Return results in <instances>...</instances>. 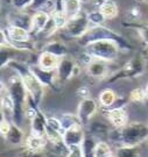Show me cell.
I'll use <instances>...</instances> for the list:
<instances>
[{
  "label": "cell",
  "mask_w": 148,
  "mask_h": 157,
  "mask_svg": "<svg viewBox=\"0 0 148 157\" xmlns=\"http://www.w3.org/2000/svg\"><path fill=\"white\" fill-rule=\"evenodd\" d=\"M85 127H83L82 124H77V126H74L71 128L64 130V133H63V142L68 148L82 146L84 140H85Z\"/></svg>",
  "instance_id": "11"
},
{
  "label": "cell",
  "mask_w": 148,
  "mask_h": 157,
  "mask_svg": "<svg viewBox=\"0 0 148 157\" xmlns=\"http://www.w3.org/2000/svg\"><path fill=\"white\" fill-rule=\"evenodd\" d=\"M0 102H1V115H4L10 120L13 119L14 113V102L11 97V93L6 86V83L1 82V90H0Z\"/></svg>",
  "instance_id": "15"
},
{
  "label": "cell",
  "mask_w": 148,
  "mask_h": 157,
  "mask_svg": "<svg viewBox=\"0 0 148 157\" xmlns=\"http://www.w3.org/2000/svg\"><path fill=\"white\" fill-rule=\"evenodd\" d=\"M86 13H88V19L91 23V26H100V25H104V22L106 21L105 17L98 10L86 12Z\"/></svg>",
  "instance_id": "34"
},
{
  "label": "cell",
  "mask_w": 148,
  "mask_h": 157,
  "mask_svg": "<svg viewBox=\"0 0 148 157\" xmlns=\"http://www.w3.org/2000/svg\"><path fill=\"white\" fill-rule=\"evenodd\" d=\"M111 157H114V155H113V156H111Z\"/></svg>",
  "instance_id": "45"
},
{
  "label": "cell",
  "mask_w": 148,
  "mask_h": 157,
  "mask_svg": "<svg viewBox=\"0 0 148 157\" xmlns=\"http://www.w3.org/2000/svg\"><path fill=\"white\" fill-rule=\"evenodd\" d=\"M67 157H84L82 147L80 146L70 147V148H69V154Z\"/></svg>",
  "instance_id": "38"
},
{
  "label": "cell",
  "mask_w": 148,
  "mask_h": 157,
  "mask_svg": "<svg viewBox=\"0 0 148 157\" xmlns=\"http://www.w3.org/2000/svg\"><path fill=\"white\" fill-rule=\"evenodd\" d=\"M89 129L90 134H92L93 136H103V135H106L108 137V134L112 129L110 128V126L106 124H103V122H99V121H95V122H90L89 126L86 127Z\"/></svg>",
  "instance_id": "27"
},
{
  "label": "cell",
  "mask_w": 148,
  "mask_h": 157,
  "mask_svg": "<svg viewBox=\"0 0 148 157\" xmlns=\"http://www.w3.org/2000/svg\"><path fill=\"white\" fill-rule=\"evenodd\" d=\"M30 157H45V156H43V152H35V154H32Z\"/></svg>",
  "instance_id": "41"
},
{
  "label": "cell",
  "mask_w": 148,
  "mask_h": 157,
  "mask_svg": "<svg viewBox=\"0 0 148 157\" xmlns=\"http://www.w3.org/2000/svg\"><path fill=\"white\" fill-rule=\"evenodd\" d=\"M26 139H27V136L25 135L22 127H20V126H18V124H15L13 122L10 133L7 134V136H6L4 140L8 144H11L12 147H21V146H25Z\"/></svg>",
  "instance_id": "19"
},
{
  "label": "cell",
  "mask_w": 148,
  "mask_h": 157,
  "mask_svg": "<svg viewBox=\"0 0 148 157\" xmlns=\"http://www.w3.org/2000/svg\"><path fill=\"white\" fill-rule=\"evenodd\" d=\"M113 150L111 144L106 141L98 140L93 150V157H111L113 156Z\"/></svg>",
  "instance_id": "26"
},
{
  "label": "cell",
  "mask_w": 148,
  "mask_h": 157,
  "mask_svg": "<svg viewBox=\"0 0 148 157\" xmlns=\"http://www.w3.org/2000/svg\"><path fill=\"white\" fill-rule=\"evenodd\" d=\"M47 124H48L50 128L64 133V129H63V127H62V122H61L60 118H55V117H47Z\"/></svg>",
  "instance_id": "37"
},
{
  "label": "cell",
  "mask_w": 148,
  "mask_h": 157,
  "mask_svg": "<svg viewBox=\"0 0 148 157\" xmlns=\"http://www.w3.org/2000/svg\"><path fill=\"white\" fill-rule=\"evenodd\" d=\"M29 124H30V134L46 136L47 117L41 111L29 121Z\"/></svg>",
  "instance_id": "22"
},
{
  "label": "cell",
  "mask_w": 148,
  "mask_h": 157,
  "mask_svg": "<svg viewBox=\"0 0 148 157\" xmlns=\"http://www.w3.org/2000/svg\"><path fill=\"white\" fill-rule=\"evenodd\" d=\"M145 100H146V94H145V89L142 87H135L128 94V101L134 104H141Z\"/></svg>",
  "instance_id": "33"
},
{
  "label": "cell",
  "mask_w": 148,
  "mask_h": 157,
  "mask_svg": "<svg viewBox=\"0 0 148 157\" xmlns=\"http://www.w3.org/2000/svg\"><path fill=\"white\" fill-rule=\"evenodd\" d=\"M100 40L113 41L118 44V47L120 48V51H124V52H131L133 50V47H132L128 40L125 39L121 34L114 32L113 29L108 28L104 25L92 26L91 28L88 30V33L77 41H78V44L84 48L89 43L95 42V41H100Z\"/></svg>",
  "instance_id": "4"
},
{
  "label": "cell",
  "mask_w": 148,
  "mask_h": 157,
  "mask_svg": "<svg viewBox=\"0 0 148 157\" xmlns=\"http://www.w3.org/2000/svg\"><path fill=\"white\" fill-rule=\"evenodd\" d=\"M50 21V13L46 11H36L32 14V28L30 34L32 37H36L39 34L47 27Z\"/></svg>",
  "instance_id": "14"
},
{
  "label": "cell",
  "mask_w": 148,
  "mask_h": 157,
  "mask_svg": "<svg viewBox=\"0 0 148 157\" xmlns=\"http://www.w3.org/2000/svg\"><path fill=\"white\" fill-rule=\"evenodd\" d=\"M97 137L93 136L92 134H86L85 140L82 144V150L84 154V157H93V150H95V147L97 143Z\"/></svg>",
  "instance_id": "28"
},
{
  "label": "cell",
  "mask_w": 148,
  "mask_h": 157,
  "mask_svg": "<svg viewBox=\"0 0 148 157\" xmlns=\"http://www.w3.org/2000/svg\"><path fill=\"white\" fill-rule=\"evenodd\" d=\"M82 4L80 0H61V10L70 20L82 12Z\"/></svg>",
  "instance_id": "23"
},
{
  "label": "cell",
  "mask_w": 148,
  "mask_h": 157,
  "mask_svg": "<svg viewBox=\"0 0 148 157\" xmlns=\"http://www.w3.org/2000/svg\"><path fill=\"white\" fill-rule=\"evenodd\" d=\"M97 2V10L100 11L106 20H113L119 14L118 5L113 0H96Z\"/></svg>",
  "instance_id": "20"
},
{
  "label": "cell",
  "mask_w": 148,
  "mask_h": 157,
  "mask_svg": "<svg viewBox=\"0 0 148 157\" xmlns=\"http://www.w3.org/2000/svg\"><path fill=\"white\" fill-rule=\"evenodd\" d=\"M29 70L33 72L36 78L40 80L42 84L46 87H54L55 85H62L57 82V75L56 70H46L43 67H41L39 64H28Z\"/></svg>",
  "instance_id": "12"
},
{
  "label": "cell",
  "mask_w": 148,
  "mask_h": 157,
  "mask_svg": "<svg viewBox=\"0 0 148 157\" xmlns=\"http://www.w3.org/2000/svg\"><path fill=\"white\" fill-rule=\"evenodd\" d=\"M6 20H7L8 25L22 27V28L30 32V28H32V15L26 11L15 10V11L10 12L6 15Z\"/></svg>",
  "instance_id": "13"
},
{
  "label": "cell",
  "mask_w": 148,
  "mask_h": 157,
  "mask_svg": "<svg viewBox=\"0 0 148 157\" xmlns=\"http://www.w3.org/2000/svg\"><path fill=\"white\" fill-rule=\"evenodd\" d=\"M84 50L88 51L93 58L105 61V62H113L120 54V48L113 41L100 40L95 41L84 47Z\"/></svg>",
  "instance_id": "5"
},
{
  "label": "cell",
  "mask_w": 148,
  "mask_h": 157,
  "mask_svg": "<svg viewBox=\"0 0 148 157\" xmlns=\"http://www.w3.org/2000/svg\"><path fill=\"white\" fill-rule=\"evenodd\" d=\"M145 89V94H146V100H148V83L146 84V86L143 87Z\"/></svg>",
  "instance_id": "42"
},
{
  "label": "cell",
  "mask_w": 148,
  "mask_h": 157,
  "mask_svg": "<svg viewBox=\"0 0 148 157\" xmlns=\"http://www.w3.org/2000/svg\"><path fill=\"white\" fill-rule=\"evenodd\" d=\"M60 61H61V57L56 56L54 54H50L48 51L42 50L39 54V56H37V62H36V64H39L41 67H43L46 70H53V71H55L57 69V65H58Z\"/></svg>",
  "instance_id": "21"
},
{
  "label": "cell",
  "mask_w": 148,
  "mask_h": 157,
  "mask_svg": "<svg viewBox=\"0 0 148 157\" xmlns=\"http://www.w3.org/2000/svg\"><path fill=\"white\" fill-rule=\"evenodd\" d=\"M91 23L88 19V13L82 11L77 17H72L69 20L68 25L62 32L64 35H67L70 39L80 40L82 36H84L88 30L91 28Z\"/></svg>",
  "instance_id": "6"
},
{
  "label": "cell",
  "mask_w": 148,
  "mask_h": 157,
  "mask_svg": "<svg viewBox=\"0 0 148 157\" xmlns=\"http://www.w3.org/2000/svg\"><path fill=\"white\" fill-rule=\"evenodd\" d=\"M80 70V67L75 61V58H72L69 55L62 57L56 69L57 82L63 85L71 78H74L75 76H78Z\"/></svg>",
  "instance_id": "7"
},
{
  "label": "cell",
  "mask_w": 148,
  "mask_h": 157,
  "mask_svg": "<svg viewBox=\"0 0 148 157\" xmlns=\"http://www.w3.org/2000/svg\"><path fill=\"white\" fill-rule=\"evenodd\" d=\"M142 57H143V59L146 61V63H148V48L146 49V50H145V52H143Z\"/></svg>",
  "instance_id": "40"
},
{
  "label": "cell",
  "mask_w": 148,
  "mask_h": 157,
  "mask_svg": "<svg viewBox=\"0 0 148 157\" xmlns=\"http://www.w3.org/2000/svg\"><path fill=\"white\" fill-rule=\"evenodd\" d=\"M2 29L5 30L8 40L12 41V42H28V41L33 40L30 32L27 30V29L22 28V27L7 25V27Z\"/></svg>",
  "instance_id": "17"
},
{
  "label": "cell",
  "mask_w": 148,
  "mask_h": 157,
  "mask_svg": "<svg viewBox=\"0 0 148 157\" xmlns=\"http://www.w3.org/2000/svg\"><path fill=\"white\" fill-rule=\"evenodd\" d=\"M12 124H13V121L10 120L8 118H6L4 115H1V122H0V134H1V137L2 139H5L7 134L10 133V130H11V127H12Z\"/></svg>",
  "instance_id": "35"
},
{
  "label": "cell",
  "mask_w": 148,
  "mask_h": 157,
  "mask_svg": "<svg viewBox=\"0 0 148 157\" xmlns=\"http://www.w3.org/2000/svg\"><path fill=\"white\" fill-rule=\"evenodd\" d=\"M138 1H140V2H147L148 4V0H138Z\"/></svg>",
  "instance_id": "43"
},
{
  "label": "cell",
  "mask_w": 148,
  "mask_h": 157,
  "mask_svg": "<svg viewBox=\"0 0 148 157\" xmlns=\"http://www.w3.org/2000/svg\"><path fill=\"white\" fill-rule=\"evenodd\" d=\"M114 157H140V149L139 147H117Z\"/></svg>",
  "instance_id": "29"
},
{
  "label": "cell",
  "mask_w": 148,
  "mask_h": 157,
  "mask_svg": "<svg viewBox=\"0 0 148 157\" xmlns=\"http://www.w3.org/2000/svg\"><path fill=\"white\" fill-rule=\"evenodd\" d=\"M60 120L62 122V127L64 130L71 128L74 126H77V124H80V121L77 117V114H72V113H63Z\"/></svg>",
  "instance_id": "31"
},
{
  "label": "cell",
  "mask_w": 148,
  "mask_h": 157,
  "mask_svg": "<svg viewBox=\"0 0 148 157\" xmlns=\"http://www.w3.org/2000/svg\"><path fill=\"white\" fill-rule=\"evenodd\" d=\"M118 100V94L112 89H105L98 95V102L102 108H112Z\"/></svg>",
  "instance_id": "24"
},
{
  "label": "cell",
  "mask_w": 148,
  "mask_h": 157,
  "mask_svg": "<svg viewBox=\"0 0 148 157\" xmlns=\"http://www.w3.org/2000/svg\"><path fill=\"white\" fill-rule=\"evenodd\" d=\"M145 64H146V61L143 59V57H135L128 63H126L125 67H123L119 72L113 75V77L110 80L113 82V80H118V79L139 77L145 70Z\"/></svg>",
  "instance_id": "8"
},
{
  "label": "cell",
  "mask_w": 148,
  "mask_h": 157,
  "mask_svg": "<svg viewBox=\"0 0 148 157\" xmlns=\"http://www.w3.org/2000/svg\"><path fill=\"white\" fill-rule=\"evenodd\" d=\"M108 140L117 143V147H139L148 141V124L133 121L121 129L113 128L108 134Z\"/></svg>",
  "instance_id": "1"
},
{
  "label": "cell",
  "mask_w": 148,
  "mask_h": 157,
  "mask_svg": "<svg viewBox=\"0 0 148 157\" xmlns=\"http://www.w3.org/2000/svg\"><path fill=\"white\" fill-rule=\"evenodd\" d=\"M105 118L107 119L108 124L113 128L121 129L124 128L130 121L128 112L125 107H112V108H103Z\"/></svg>",
  "instance_id": "10"
},
{
  "label": "cell",
  "mask_w": 148,
  "mask_h": 157,
  "mask_svg": "<svg viewBox=\"0 0 148 157\" xmlns=\"http://www.w3.org/2000/svg\"><path fill=\"white\" fill-rule=\"evenodd\" d=\"M48 144H49V142H48L46 136H40V135L34 134H29L26 139V142H25V147L33 154L45 152Z\"/></svg>",
  "instance_id": "18"
},
{
  "label": "cell",
  "mask_w": 148,
  "mask_h": 157,
  "mask_svg": "<svg viewBox=\"0 0 148 157\" xmlns=\"http://www.w3.org/2000/svg\"><path fill=\"white\" fill-rule=\"evenodd\" d=\"M43 50L48 51L50 54H54V55L61 57V58L68 55V48L62 41H50V42H48L43 47Z\"/></svg>",
  "instance_id": "25"
},
{
  "label": "cell",
  "mask_w": 148,
  "mask_h": 157,
  "mask_svg": "<svg viewBox=\"0 0 148 157\" xmlns=\"http://www.w3.org/2000/svg\"><path fill=\"white\" fill-rule=\"evenodd\" d=\"M8 67H11L14 72H17L22 79L25 87L28 92L29 104H33L40 108L41 102H42L43 97H45V92H46V86L42 84L33 75V72L29 70L28 64H25V63L15 59V61H12L8 64Z\"/></svg>",
  "instance_id": "3"
},
{
  "label": "cell",
  "mask_w": 148,
  "mask_h": 157,
  "mask_svg": "<svg viewBox=\"0 0 148 157\" xmlns=\"http://www.w3.org/2000/svg\"><path fill=\"white\" fill-rule=\"evenodd\" d=\"M34 0H11V4L14 10L19 11H26L27 8H30V6L33 5Z\"/></svg>",
  "instance_id": "36"
},
{
  "label": "cell",
  "mask_w": 148,
  "mask_h": 157,
  "mask_svg": "<svg viewBox=\"0 0 148 157\" xmlns=\"http://www.w3.org/2000/svg\"><path fill=\"white\" fill-rule=\"evenodd\" d=\"M108 62H105V61H100V59H93L89 65H86V73L91 77V78H96V79H104L108 77Z\"/></svg>",
  "instance_id": "16"
},
{
  "label": "cell",
  "mask_w": 148,
  "mask_h": 157,
  "mask_svg": "<svg viewBox=\"0 0 148 157\" xmlns=\"http://www.w3.org/2000/svg\"><path fill=\"white\" fill-rule=\"evenodd\" d=\"M6 86L11 93V97L14 102V113L12 121L15 124L22 127L23 121L26 120V108L28 105V92L25 87L21 77L17 72L13 71L10 78L6 82Z\"/></svg>",
  "instance_id": "2"
},
{
  "label": "cell",
  "mask_w": 148,
  "mask_h": 157,
  "mask_svg": "<svg viewBox=\"0 0 148 157\" xmlns=\"http://www.w3.org/2000/svg\"><path fill=\"white\" fill-rule=\"evenodd\" d=\"M128 28H135L138 34L140 36L141 41L143 42V44L148 48V22L145 23H134V25H130L127 26Z\"/></svg>",
  "instance_id": "32"
},
{
  "label": "cell",
  "mask_w": 148,
  "mask_h": 157,
  "mask_svg": "<svg viewBox=\"0 0 148 157\" xmlns=\"http://www.w3.org/2000/svg\"><path fill=\"white\" fill-rule=\"evenodd\" d=\"M82 2H88V1H90V0H80Z\"/></svg>",
  "instance_id": "44"
},
{
  "label": "cell",
  "mask_w": 148,
  "mask_h": 157,
  "mask_svg": "<svg viewBox=\"0 0 148 157\" xmlns=\"http://www.w3.org/2000/svg\"><path fill=\"white\" fill-rule=\"evenodd\" d=\"M76 94H77V97H80V99L89 98L90 97V89L88 86H80L76 91Z\"/></svg>",
  "instance_id": "39"
},
{
  "label": "cell",
  "mask_w": 148,
  "mask_h": 157,
  "mask_svg": "<svg viewBox=\"0 0 148 157\" xmlns=\"http://www.w3.org/2000/svg\"><path fill=\"white\" fill-rule=\"evenodd\" d=\"M98 111V102L93 98L89 97L85 99H80L78 107H77V117L80 119V124L83 127H88L91 122V119Z\"/></svg>",
  "instance_id": "9"
},
{
  "label": "cell",
  "mask_w": 148,
  "mask_h": 157,
  "mask_svg": "<svg viewBox=\"0 0 148 157\" xmlns=\"http://www.w3.org/2000/svg\"><path fill=\"white\" fill-rule=\"evenodd\" d=\"M50 17H51V20L54 21V23H55V26L57 27L58 30H63L69 22V19L63 13L62 10H54L50 13Z\"/></svg>",
  "instance_id": "30"
}]
</instances>
